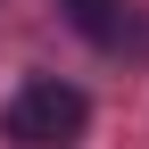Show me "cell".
<instances>
[{
  "mask_svg": "<svg viewBox=\"0 0 149 149\" xmlns=\"http://www.w3.org/2000/svg\"><path fill=\"white\" fill-rule=\"evenodd\" d=\"M91 124V100L74 83H58V74H42V83H25L8 100V116H0V133H8L17 149H74Z\"/></svg>",
  "mask_w": 149,
  "mask_h": 149,
  "instance_id": "1",
  "label": "cell"
},
{
  "mask_svg": "<svg viewBox=\"0 0 149 149\" xmlns=\"http://www.w3.org/2000/svg\"><path fill=\"white\" fill-rule=\"evenodd\" d=\"M66 8H74V25H83V33H100V42H108V8H116V0H66Z\"/></svg>",
  "mask_w": 149,
  "mask_h": 149,
  "instance_id": "2",
  "label": "cell"
}]
</instances>
